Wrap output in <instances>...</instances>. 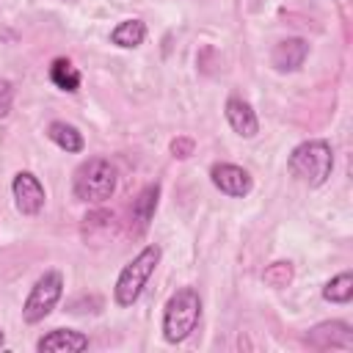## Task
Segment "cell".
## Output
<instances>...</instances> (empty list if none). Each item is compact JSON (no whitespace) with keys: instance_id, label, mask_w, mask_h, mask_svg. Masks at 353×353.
Returning <instances> with one entry per match:
<instances>
[{"instance_id":"obj_12","label":"cell","mask_w":353,"mask_h":353,"mask_svg":"<svg viewBox=\"0 0 353 353\" xmlns=\"http://www.w3.org/2000/svg\"><path fill=\"white\" fill-rule=\"evenodd\" d=\"M223 113H226L229 127H232L240 138H254V135L259 132V119H256L254 108H251L243 97H229L226 105H223Z\"/></svg>"},{"instance_id":"obj_14","label":"cell","mask_w":353,"mask_h":353,"mask_svg":"<svg viewBox=\"0 0 353 353\" xmlns=\"http://www.w3.org/2000/svg\"><path fill=\"white\" fill-rule=\"evenodd\" d=\"M50 80H52L55 88L74 94V91L80 88V80H83V77H80V69H77L69 58H55V61L50 63Z\"/></svg>"},{"instance_id":"obj_10","label":"cell","mask_w":353,"mask_h":353,"mask_svg":"<svg viewBox=\"0 0 353 353\" xmlns=\"http://www.w3.org/2000/svg\"><path fill=\"white\" fill-rule=\"evenodd\" d=\"M306 55H309V41L301 39V36H292V39H284L273 47L270 63H273L276 72H295V69L303 66Z\"/></svg>"},{"instance_id":"obj_4","label":"cell","mask_w":353,"mask_h":353,"mask_svg":"<svg viewBox=\"0 0 353 353\" xmlns=\"http://www.w3.org/2000/svg\"><path fill=\"white\" fill-rule=\"evenodd\" d=\"M160 256H163L160 245L152 243V245H143V248L121 268V273H119V279H116V287H113V301H116L119 306H132V303L141 298L146 281L152 279L154 268L160 265Z\"/></svg>"},{"instance_id":"obj_2","label":"cell","mask_w":353,"mask_h":353,"mask_svg":"<svg viewBox=\"0 0 353 353\" xmlns=\"http://www.w3.org/2000/svg\"><path fill=\"white\" fill-rule=\"evenodd\" d=\"M290 174L309 185V188H320L331 171H334V152H331V143L328 141H320V138H312V141H303L298 143L292 152H290Z\"/></svg>"},{"instance_id":"obj_3","label":"cell","mask_w":353,"mask_h":353,"mask_svg":"<svg viewBox=\"0 0 353 353\" xmlns=\"http://www.w3.org/2000/svg\"><path fill=\"white\" fill-rule=\"evenodd\" d=\"M116 190V165L105 157H88L74 168L72 193L77 201L102 204Z\"/></svg>"},{"instance_id":"obj_15","label":"cell","mask_w":353,"mask_h":353,"mask_svg":"<svg viewBox=\"0 0 353 353\" xmlns=\"http://www.w3.org/2000/svg\"><path fill=\"white\" fill-rule=\"evenodd\" d=\"M143 39H146V25L141 19H121L110 30V41L116 47H124V50H132V47L143 44Z\"/></svg>"},{"instance_id":"obj_19","label":"cell","mask_w":353,"mask_h":353,"mask_svg":"<svg viewBox=\"0 0 353 353\" xmlns=\"http://www.w3.org/2000/svg\"><path fill=\"white\" fill-rule=\"evenodd\" d=\"M11 105H14V85L11 80H0V119L11 113Z\"/></svg>"},{"instance_id":"obj_11","label":"cell","mask_w":353,"mask_h":353,"mask_svg":"<svg viewBox=\"0 0 353 353\" xmlns=\"http://www.w3.org/2000/svg\"><path fill=\"white\" fill-rule=\"evenodd\" d=\"M88 347V336L74 328H55L36 342L39 353H80Z\"/></svg>"},{"instance_id":"obj_8","label":"cell","mask_w":353,"mask_h":353,"mask_svg":"<svg viewBox=\"0 0 353 353\" xmlns=\"http://www.w3.org/2000/svg\"><path fill=\"white\" fill-rule=\"evenodd\" d=\"M306 342L317 350H328V347H339V350H350L353 347V331L347 323L342 320H325L314 328H309Z\"/></svg>"},{"instance_id":"obj_18","label":"cell","mask_w":353,"mask_h":353,"mask_svg":"<svg viewBox=\"0 0 353 353\" xmlns=\"http://www.w3.org/2000/svg\"><path fill=\"white\" fill-rule=\"evenodd\" d=\"M193 149H196V141H193V138H188V135H176V138L171 141V154H174V157H179V160L190 157V154H193Z\"/></svg>"},{"instance_id":"obj_9","label":"cell","mask_w":353,"mask_h":353,"mask_svg":"<svg viewBox=\"0 0 353 353\" xmlns=\"http://www.w3.org/2000/svg\"><path fill=\"white\" fill-rule=\"evenodd\" d=\"M157 201H160V182H149L135 196V201L130 207V232L135 237H141L149 229V223L154 218V210H157Z\"/></svg>"},{"instance_id":"obj_16","label":"cell","mask_w":353,"mask_h":353,"mask_svg":"<svg viewBox=\"0 0 353 353\" xmlns=\"http://www.w3.org/2000/svg\"><path fill=\"white\" fill-rule=\"evenodd\" d=\"M323 298L328 303H350V298H353V273L350 270H342L339 276H334L323 287Z\"/></svg>"},{"instance_id":"obj_7","label":"cell","mask_w":353,"mask_h":353,"mask_svg":"<svg viewBox=\"0 0 353 353\" xmlns=\"http://www.w3.org/2000/svg\"><path fill=\"white\" fill-rule=\"evenodd\" d=\"M210 179L221 193H226L232 199H243L254 188L251 174L243 165H234V163H212L210 165Z\"/></svg>"},{"instance_id":"obj_6","label":"cell","mask_w":353,"mask_h":353,"mask_svg":"<svg viewBox=\"0 0 353 353\" xmlns=\"http://www.w3.org/2000/svg\"><path fill=\"white\" fill-rule=\"evenodd\" d=\"M11 193H14V204L22 215H39L44 210V201H47V193H44V185L39 182L36 174L30 171H19L11 182Z\"/></svg>"},{"instance_id":"obj_17","label":"cell","mask_w":353,"mask_h":353,"mask_svg":"<svg viewBox=\"0 0 353 353\" xmlns=\"http://www.w3.org/2000/svg\"><path fill=\"white\" fill-rule=\"evenodd\" d=\"M262 281H265L268 287H276V290L287 287V284L292 281V265H290V262H284V259H279V262L268 265V268H265V273H262Z\"/></svg>"},{"instance_id":"obj_1","label":"cell","mask_w":353,"mask_h":353,"mask_svg":"<svg viewBox=\"0 0 353 353\" xmlns=\"http://www.w3.org/2000/svg\"><path fill=\"white\" fill-rule=\"evenodd\" d=\"M199 317H201V298H199V292L193 287L176 290L165 301V306H163V339L168 345L185 342L196 331Z\"/></svg>"},{"instance_id":"obj_20","label":"cell","mask_w":353,"mask_h":353,"mask_svg":"<svg viewBox=\"0 0 353 353\" xmlns=\"http://www.w3.org/2000/svg\"><path fill=\"white\" fill-rule=\"evenodd\" d=\"M6 345V334H3V328H0V347Z\"/></svg>"},{"instance_id":"obj_13","label":"cell","mask_w":353,"mask_h":353,"mask_svg":"<svg viewBox=\"0 0 353 353\" xmlns=\"http://www.w3.org/2000/svg\"><path fill=\"white\" fill-rule=\"evenodd\" d=\"M47 138H50L58 149H63V152H69V154H77V152H83V146H85L83 132H80L74 124H69V121H50V124H47Z\"/></svg>"},{"instance_id":"obj_5","label":"cell","mask_w":353,"mask_h":353,"mask_svg":"<svg viewBox=\"0 0 353 353\" xmlns=\"http://www.w3.org/2000/svg\"><path fill=\"white\" fill-rule=\"evenodd\" d=\"M61 295H63V276L58 270H44L36 279V284L30 287V292H28V298L22 303V320L30 323V325L41 323L55 309Z\"/></svg>"}]
</instances>
